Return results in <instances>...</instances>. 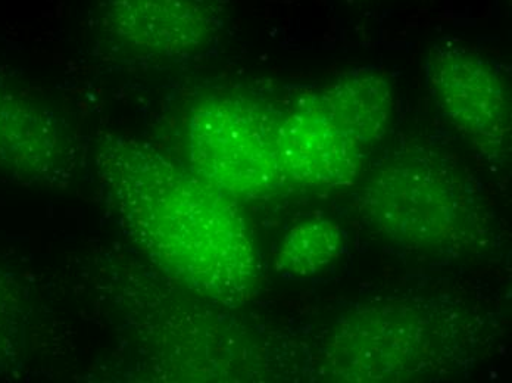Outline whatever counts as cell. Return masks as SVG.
I'll list each match as a JSON object with an SVG mask.
<instances>
[{"instance_id": "cell-1", "label": "cell", "mask_w": 512, "mask_h": 383, "mask_svg": "<svg viewBox=\"0 0 512 383\" xmlns=\"http://www.w3.org/2000/svg\"><path fill=\"white\" fill-rule=\"evenodd\" d=\"M98 170L124 230L164 272L223 304L254 294L259 255L236 199L134 140L105 143Z\"/></svg>"}, {"instance_id": "cell-2", "label": "cell", "mask_w": 512, "mask_h": 383, "mask_svg": "<svg viewBox=\"0 0 512 383\" xmlns=\"http://www.w3.org/2000/svg\"><path fill=\"white\" fill-rule=\"evenodd\" d=\"M277 127L279 111L264 102L209 96L190 115V168L236 201L270 198L287 186Z\"/></svg>"}, {"instance_id": "cell-3", "label": "cell", "mask_w": 512, "mask_h": 383, "mask_svg": "<svg viewBox=\"0 0 512 383\" xmlns=\"http://www.w3.org/2000/svg\"><path fill=\"white\" fill-rule=\"evenodd\" d=\"M362 213L377 233L411 251H448L470 236L473 211L457 174L430 157L405 155L373 174Z\"/></svg>"}, {"instance_id": "cell-4", "label": "cell", "mask_w": 512, "mask_h": 383, "mask_svg": "<svg viewBox=\"0 0 512 383\" xmlns=\"http://www.w3.org/2000/svg\"><path fill=\"white\" fill-rule=\"evenodd\" d=\"M427 307L396 304L359 308L340 320L327 342L326 366L345 382H401L433 366L448 338Z\"/></svg>"}, {"instance_id": "cell-5", "label": "cell", "mask_w": 512, "mask_h": 383, "mask_svg": "<svg viewBox=\"0 0 512 383\" xmlns=\"http://www.w3.org/2000/svg\"><path fill=\"white\" fill-rule=\"evenodd\" d=\"M371 146L334 82L309 90L279 111L277 151L287 185H348Z\"/></svg>"}, {"instance_id": "cell-6", "label": "cell", "mask_w": 512, "mask_h": 383, "mask_svg": "<svg viewBox=\"0 0 512 383\" xmlns=\"http://www.w3.org/2000/svg\"><path fill=\"white\" fill-rule=\"evenodd\" d=\"M426 82L436 107L462 135L490 154L504 148L511 133L510 92L492 61L445 43L427 58Z\"/></svg>"}, {"instance_id": "cell-7", "label": "cell", "mask_w": 512, "mask_h": 383, "mask_svg": "<svg viewBox=\"0 0 512 383\" xmlns=\"http://www.w3.org/2000/svg\"><path fill=\"white\" fill-rule=\"evenodd\" d=\"M103 26L143 54L180 56L205 48L224 24L221 0H103Z\"/></svg>"}, {"instance_id": "cell-8", "label": "cell", "mask_w": 512, "mask_h": 383, "mask_svg": "<svg viewBox=\"0 0 512 383\" xmlns=\"http://www.w3.org/2000/svg\"><path fill=\"white\" fill-rule=\"evenodd\" d=\"M64 127L51 111L0 87V168L31 180H52L68 161Z\"/></svg>"}, {"instance_id": "cell-9", "label": "cell", "mask_w": 512, "mask_h": 383, "mask_svg": "<svg viewBox=\"0 0 512 383\" xmlns=\"http://www.w3.org/2000/svg\"><path fill=\"white\" fill-rule=\"evenodd\" d=\"M345 248L342 229L333 221L311 219L293 227L277 255V270L284 276L308 279L323 272Z\"/></svg>"}, {"instance_id": "cell-10", "label": "cell", "mask_w": 512, "mask_h": 383, "mask_svg": "<svg viewBox=\"0 0 512 383\" xmlns=\"http://www.w3.org/2000/svg\"><path fill=\"white\" fill-rule=\"evenodd\" d=\"M3 308H5V305H3L2 297H0V319L3 317Z\"/></svg>"}]
</instances>
